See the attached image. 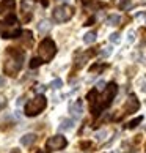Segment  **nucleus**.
<instances>
[{
  "instance_id": "obj_1",
  "label": "nucleus",
  "mask_w": 146,
  "mask_h": 153,
  "mask_svg": "<svg viewBox=\"0 0 146 153\" xmlns=\"http://www.w3.org/2000/svg\"><path fill=\"white\" fill-rule=\"evenodd\" d=\"M11 59L7 60V63H5V73L7 74H16L21 66H22V60H24V54L22 52H18V51H11Z\"/></svg>"
},
{
  "instance_id": "obj_2",
  "label": "nucleus",
  "mask_w": 146,
  "mask_h": 153,
  "mask_svg": "<svg viewBox=\"0 0 146 153\" xmlns=\"http://www.w3.org/2000/svg\"><path fill=\"white\" fill-rule=\"evenodd\" d=\"M55 52H57L55 43L52 41V39H49V38L44 39V41L39 44V48H38V55H39V59L44 60V62L52 60L54 55H55Z\"/></svg>"
},
{
  "instance_id": "obj_3",
  "label": "nucleus",
  "mask_w": 146,
  "mask_h": 153,
  "mask_svg": "<svg viewBox=\"0 0 146 153\" xmlns=\"http://www.w3.org/2000/svg\"><path fill=\"white\" fill-rule=\"evenodd\" d=\"M46 104H47L46 98H44L43 95H39V96H36L35 100H30L29 103H27V106H25V114L29 115V117L38 115L39 112H43V111H44Z\"/></svg>"
},
{
  "instance_id": "obj_4",
  "label": "nucleus",
  "mask_w": 146,
  "mask_h": 153,
  "mask_svg": "<svg viewBox=\"0 0 146 153\" xmlns=\"http://www.w3.org/2000/svg\"><path fill=\"white\" fill-rule=\"evenodd\" d=\"M74 14V10L68 5H61V7H57L54 10V19L57 22H66L72 18Z\"/></svg>"
},
{
  "instance_id": "obj_5",
  "label": "nucleus",
  "mask_w": 146,
  "mask_h": 153,
  "mask_svg": "<svg viewBox=\"0 0 146 153\" xmlns=\"http://www.w3.org/2000/svg\"><path fill=\"white\" fill-rule=\"evenodd\" d=\"M66 145H68V140H66L63 136H54V137H50L47 142H46L47 150H50V152L61 150V149H65Z\"/></svg>"
},
{
  "instance_id": "obj_6",
  "label": "nucleus",
  "mask_w": 146,
  "mask_h": 153,
  "mask_svg": "<svg viewBox=\"0 0 146 153\" xmlns=\"http://www.w3.org/2000/svg\"><path fill=\"white\" fill-rule=\"evenodd\" d=\"M21 10H22V16H24V21H30L32 18V13L35 10V0H24L21 5Z\"/></svg>"
},
{
  "instance_id": "obj_7",
  "label": "nucleus",
  "mask_w": 146,
  "mask_h": 153,
  "mask_svg": "<svg viewBox=\"0 0 146 153\" xmlns=\"http://www.w3.org/2000/svg\"><path fill=\"white\" fill-rule=\"evenodd\" d=\"M16 2L14 0H2L0 2V14H8L14 10Z\"/></svg>"
},
{
  "instance_id": "obj_8",
  "label": "nucleus",
  "mask_w": 146,
  "mask_h": 153,
  "mask_svg": "<svg viewBox=\"0 0 146 153\" xmlns=\"http://www.w3.org/2000/svg\"><path fill=\"white\" fill-rule=\"evenodd\" d=\"M137 109H138V101L135 100V96H131V98H129V101L126 103L127 114H132V112H135Z\"/></svg>"
},
{
  "instance_id": "obj_9",
  "label": "nucleus",
  "mask_w": 146,
  "mask_h": 153,
  "mask_svg": "<svg viewBox=\"0 0 146 153\" xmlns=\"http://www.w3.org/2000/svg\"><path fill=\"white\" fill-rule=\"evenodd\" d=\"M35 139H36V136L33 134V133L24 134V136L21 137V145H24V147H29V145H32L33 142H35Z\"/></svg>"
},
{
  "instance_id": "obj_10",
  "label": "nucleus",
  "mask_w": 146,
  "mask_h": 153,
  "mask_svg": "<svg viewBox=\"0 0 146 153\" xmlns=\"http://www.w3.org/2000/svg\"><path fill=\"white\" fill-rule=\"evenodd\" d=\"M71 112H72V114H74L76 117H80V115H82V112H83V106H82V101H80V100L76 101V103L71 106Z\"/></svg>"
},
{
  "instance_id": "obj_11",
  "label": "nucleus",
  "mask_w": 146,
  "mask_h": 153,
  "mask_svg": "<svg viewBox=\"0 0 146 153\" xmlns=\"http://www.w3.org/2000/svg\"><path fill=\"white\" fill-rule=\"evenodd\" d=\"M50 27H52V24H50V21H47V19H43V21L38 24V32H39V33H47V32L50 30Z\"/></svg>"
},
{
  "instance_id": "obj_12",
  "label": "nucleus",
  "mask_w": 146,
  "mask_h": 153,
  "mask_svg": "<svg viewBox=\"0 0 146 153\" xmlns=\"http://www.w3.org/2000/svg\"><path fill=\"white\" fill-rule=\"evenodd\" d=\"M72 126H74V122L69 120V118H65V120H61L58 129L63 133V131H69V129H72Z\"/></svg>"
},
{
  "instance_id": "obj_13",
  "label": "nucleus",
  "mask_w": 146,
  "mask_h": 153,
  "mask_svg": "<svg viewBox=\"0 0 146 153\" xmlns=\"http://www.w3.org/2000/svg\"><path fill=\"white\" fill-rule=\"evenodd\" d=\"M120 21H121L120 14H110L107 18V24L109 25H118V24H120Z\"/></svg>"
},
{
  "instance_id": "obj_14",
  "label": "nucleus",
  "mask_w": 146,
  "mask_h": 153,
  "mask_svg": "<svg viewBox=\"0 0 146 153\" xmlns=\"http://www.w3.org/2000/svg\"><path fill=\"white\" fill-rule=\"evenodd\" d=\"M96 41V33L94 32H88L85 33V36H83V43H87V44H91Z\"/></svg>"
},
{
  "instance_id": "obj_15",
  "label": "nucleus",
  "mask_w": 146,
  "mask_h": 153,
  "mask_svg": "<svg viewBox=\"0 0 146 153\" xmlns=\"http://www.w3.org/2000/svg\"><path fill=\"white\" fill-rule=\"evenodd\" d=\"M50 87L55 88V90H57V88H61V87H63V82H61V79H54L52 84H50Z\"/></svg>"
},
{
  "instance_id": "obj_16",
  "label": "nucleus",
  "mask_w": 146,
  "mask_h": 153,
  "mask_svg": "<svg viewBox=\"0 0 146 153\" xmlns=\"http://www.w3.org/2000/svg\"><path fill=\"white\" fill-rule=\"evenodd\" d=\"M120 33H112V35H110V41L112 43H113V44H118V43H120Z\"/></svg>"
},
{
  "instance_id": "obj_17",
  "label": "nucleus",
  "mask_w": 146,
  "mask_h": 153,
  "mask_svg": "<svg viewBox=\"0 0 146 153\" xmlns=\"http://www.w3.org/2000/svg\"><path fill=\"white\" fill-rule=\"evenodd\" d=\"M112 52H113V48H112V46H109V48H104V49H102V52H101V54H102V57H109V55H110Z\"/></svg>"
},
{
  "instance_id": "obj_18",
  "label": "nucleus",
  "mask_w": 146,
  "mask_h": 153,
  "mask_svg": "<svg viewBox=\"0 0 146 153\" xmlns=\"http://www.w3.org/2000/svg\"><path fill=\"white\" fill-rule=\"evenodd\" d=\"M39 65H41V59H32V62H30V68H38Z\"/></svg>"
},
{
  "instance_id": "obj_19",
  "label": "nucleus",
  "mask_w": 146,
  "mask_h": 153,
  "mask_svg": "<svg viewBox=\"0 0 146 153\" xmlns=\"http://www.w3.org/2000/svg\"><path fill=\"white\" fill-rule=\"evenodd\" d=\"M134 32H129V35H127V43H134Z\"/></svg>"
},
{
  "instance_id": "obj_20",
  "label": "nucleus",
  "mask_w": 146,
  "mask_h": 153,
  "mask_svg": "<svg viewBox=\"0 0 146 153\" xmlns=\"http://www.w3.org/2000/svg\"><path fill=\"white\" fill-rule=\"evenodd\" d=\"M104 85H105V82H104V81H99V82H98V90H102Z\"/></svg>"
},
{
  "instance_id": "obj_21",
  "label": "nucleus",
  "mask_w": 146,
  "mask_h": 153,
  "mask_svg": "<svg viewBox=\"0 0 146 153\" xmlns=\"http://www.w3.org/2000/svg\"><path fill=\"white\" fill-rule=\"evenodd\" d=\"M104 136H105V131H101V133L96 134V137H98V139H104Z\"/></svg>"
},
{
  "instance_id": "obj_22",
  "label": "nucleus",
  "mask_w": 146,
  "mask_h": 153,
  "mask_svg": "<svg viewBox=\"0 0 146 153\" xmlns=\"http://www.w3.org/2000/svg\"><path fill=\"white\" fill-rule=\"evenodd\" d=\"M3 85H5V77L0 76V87H3Z\"/></svg>"
},
{
  "instance_id": "obj_23",
  "label": "nucleus",
  "mask_w": 146,
  "mask_h": 153,
  "mask_svg": "<svg viewBox=\"0 0 146 153\" xmlns=\"http://www.w3.org/2000/svg\"><path fill=\"white\" fill-rule=\"evenodd\" d=\"M44 90H46V87H44V85H39V87H38V92H41V93H43Z\"/></svg>"
},
{
  "instance_id": "obj_24",
  "label": "nucleus",
  "mask_w": 146,
  "mask_h": 153,
  "mask_svg": "<svg viewBox=\"0 0 146 153\" xmlns=\"http://www.w3.org/2000/svg\"><path fill=\"white\" fill-rule=\"evenodd\" d=\"M82 2H83V3H90L91 0H82Z\"/></svg>"
},
{
  "instance_id": "obj_25",
  "label": "nucleus",
  "mask_w": 146,
  "mask_h": 153,
  "mask_svg": "<svg viewBox=\"0 0 146 153\" xmlns=\"http://www.w3.org/2000/svg\"><path fill=\"white\" fill-rule=\"evenodd\" d=\"M57 2H63V3H66V2H68V0H57Z\"/></svg>"
},
{
  "instance_id": "obj_26",
  "label": "nucleus",
  "mask_w": 146,
  "mask_h": 153,
  "mask_svg": "<svg viewBox=\"0 0 146 153\" xmlns=\"http://www.w3.org/2000/svg\"><path fill=\"white\" fill-rule=\"evenodd\" d=\"M0 29H2V22H0Z\"/></svg>"
}]
</instances>
